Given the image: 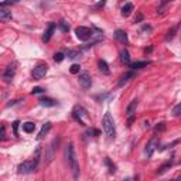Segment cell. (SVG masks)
<instances>
[{"label": "cell", "mask_w": 181, "mask_h": 181, "mask_svg": "<svg viewBox=\"0 0 181 181\" xmlns=\"http://www.w3.org/2000/svg\"><path fill=\"white\" fill-rule=\"evenodd\" d=\"M0 17L1 18H12V13L10 12H7V10H3V9H0Z\"/></svg>", "instance_id": "obj_25"}, {"label": "cell", "mask_w": 181, "mask_h": 181, "mask_svg": "<svg viewBox=\"0 0 181 181\" xmlns=\"http://www.w3.org/2000/svg\"><path fill=\"white\" fill-rule=\"evenodd\" d=\"M125 181H130V178H126V180H125Z\"/></svg>", "instance_id": "obj_38"}, {"label": "cell", "mask_w": 181, "mask_h": 181, "mask_svg": "<svg viewBox=\"0 0 181 181\" xmlns=\"http://www.w3.org/2000/svg\"><path fill=\"white\" fill-rule=\"evenodd\" d=\"M157 146H159L157 137H153L147 143V146H146V154H147V157H151V154L154 153V150L157 148Z\"/></svg>", "instance_id": "obj_9"}, {"label": "cell", "mask_w": 181, "mask_h": 181, "mask_svg": "<svg viewBox=\"0 0 181 181\" xmlns=\"http://www.w3.org/2000/svg\"><path fill=\"white\" fill-rule=\"evenodd\" d=\"M14 74H16L14 65H9L6 68V71H4V75H3L4 81H6V82H12V79L14 78Z\"/></svg>", "instance_id": "obj_10"}, {"label": "cell", "mask_w": 181, "mask_h": 181, "mask_svg": "<svg viewBox=\"0 0 181 181\" xmlns=\"http://www.w3.org/2000/svg\"><path fill=\"white\" fill-rule=\"evenodd\" d=\"M102 127H103V132L105 134L109 137V139H113L115 137V122H113V117L110 115V112H106L103 119H102Z\"/></svg>", "instance_id": "obj_2"}, {"label": "cell", "mask_w": 181, "mask_h": 181, "mask_svg": "<svg viewBox=\"0 0 181 181\" xmlns=\"http://www.w3.org/2000/svg\"><path fill=\"white\" fill-rule=\"evenodd\" d=\"M72 117L82 126H86V120L89 119V115H88V110L81 106V105H77L74 109H72Z\"/></svg>", "instance_id": "obj_3"}, {"label": "cell", "mask_w": 181, "mask_h": 181, "mask_svg": "<svg viewBox=\"0 0 181 181\" xmlns=\"http://www.w3.org/2000/svg\"><path fill=\"white\" fill-rule=\"evenodd\" d=\"M120 61H122V62H125L126 65H130V55H129L127 49L120 51Z\"/></svg>", "instance_id": "obj_19"}, {"label": "cell", "mask_w": 181, "mask_h": 181, "mask_svg": "<svg viewBox=\"0 0 181 181\" xmlns=\"http://www.w3.org/2000/svg\"><path fill=\"white\" fill-rule=\"evenodd\" d=\"M170 167H171V161H167L165 164H163L161 167H159V170H157V174H163V173H165L167 170H170Z\"/></svg>", "instance_id": "obj_22"}, {"label": "cell", "mask_w": 181, "mask_h": 181, "mask_svg": "<svg viewBox=\"0 0 181 181\" xmlns=\"http://www.w3.org/2000/svg\"><path fill=\"white\" fill-rule=\"evenodd\" d=\"M79 85L82 86L83 89H89L91 85H92V79H91V75L88 72H82L79 75Z\"/></svg>", "instance_id": "obj_8"}, {"label": "cell", "mask_w": 181, "mask_h": 181, "mask_svg": "<svg viewBox=\"0 0 181 181\" xmlns=\"http://www.w3.org/2000/svg\"><path fill=\"white\" fill-rule=\"evenodd\" d=\"M137 105H139V100L137 99H133L132 102L129 103V106H127V109H126V115L129 116V117H132L134 115V112H136V109H137Z\"/></svg>", "instance_id": "obj_13"}, {"label": "cell", "mask_w": 181, "mask_h": 181, "mask_svg": "<svg viewBox=\"0 0 181 181\" xmlns=\"http://www.w3.org/2000/svg\"><path fill=\"white\" fill-rule=\"evenodd\" d=\"M47 72H48V66L45 64H40L33 69V78L34 79H41L43 77H45Z\"/></svg>", "instance_id": "obj_7"}, {"label": "cell", "mask_w": 181, "mask_h": 181, "mask_svg": "<svg viewBox=\"0 0 181 181\" xmlns=\"http://www.w3.org/2000/svg\"><path fill=\"white\" fill-rule=\"evenodd\" d=\"M58 144H60V139L57 137V139H54L51 143H49V146L45 148V156H44V163L45 164H49L52 160H54V157H55V154H57V150H58Z\"/></svg>", "instance_id": "obj_4"}, {"label": "cell", "mask_w": 181, "mask_h": 181, "mask_svg": "<svg viewBox=\"0 0 181 181\" xmlns=\"http://www.w3.org/2000/svg\"><path fill=\"white\" fill-rule=\"evenodd\" d=\"M49 130H51V123H49V122L44 123V125H43V127H41V130H40V133H38V136H37V140L44 139V136H45Z\"/></svg>", "instance_id": "obj_14"}, {"label": "cell", "mask_w": 181, "mask_h": 181, "mask_svg": "<svg viewBox=\"0 0 181 181\" xmlns=\"http://www.w3.org/2000/svg\"><path fill=\"white\" fill-rule=\"evenodd\" d=\"M60 28H61V30H62L64 33H66V31L69 30V26L66 24L65 21H61V23H60Z\"/></svg>", "instance_id": "obj_30"}, {"label": "cell", "mask_w": 181, "mask_h": 181, "mask_svg": "<svg viewBox=\"0 0 181 181\" xmlns=\"http://www.w3.org/2000/svg\"><path fill=\"white\" fill-rule=\"evenodd\" d=\"M54 31H55V24H54V23H49L48 28L45 30V33L43 35V41H44V43H48L49 40H51V37H52V34H54Z\"/></svg>", "instance_id": "obj_11"}, {"label": "cell", "mask_w": 181, "mask_h": 181, "mask_svg": "<svg viewBox=\"0 0 181 181\" xmlns=\"http://www.w3.org/2000/svg\"><path fill=\"white\" fill-rule=\"evenodd\" d=\"M79 55H81V52H79V51H72V49H69V51L66 52V57H68V58H71V60L78 58Z\"/></svg>", "instance_id": "obj_24"}, {"label": "cell", "mask_w": 181, "mask_h": 181, "mask_svg": "<svg viewBox=\"0 0 181 181\" xmlns=\"http://www.w3.org/2000/svg\"><path fill=\"white\" fill-rule=\"evenodd\" d=\"M38 161H40V159H35V157H34L33 160H28V161L21 163V164L18 165V173H20V174H28V173L34 171V170L37 168V165H38Z\"/></svg>", "instance_id": "obj_5"}, {"label": "cell", "mask_w": 181, "mask_h": 181, "mask_svg": "<svg viewBox=\"0 0 181 181\" xmlns=\"http://www.w3.org/2000/svg\"><path fill=\"white\" fill-rule=\"evenodd\" d=\"M86 134H89V136H99L100 132H99L98 129H94V127H91V129H88L86 130Z\"/></svg>", "instance_id": "obj_27"}, {"label": "cell", "mask_w": 181, "mask_h": 181, "mask_svg": "<svg viewBox=\"0 0 181 181\" xmlns=\"http://www.w3.org/2000/svg\"><path fill=\"white\" fill-rule=\"evenodd\" d=\"M176 31H177V26H176V27H173V28L167 33V35H165V41L173 40V38H174V35H176Z\"/></svg>", "instance_id": "obj_23"}, {"label": "cell", "mask_w": 181, "mask_h": 181, "mask_svg": "<svg viewBox=\"0 0 181 181\" xmlns=\"http://www.w3.org/2000/svg\"><path fill=\"white\" fill-rule=\"evenodd\" d=\"M18 125H20V122H18V120H16V122L13 123V133H14V136H17V134H18V132H17V129H18Z\"/></svg>", "instance_id": "obj_33"}, {"label": "cell", "mask_w": 181, "mask_h": 181, "mask_svg": "<svg viewBox=\"0 0 181 181\" xmlns=\"http://www.w3.org/2000/svg\"><path fill=\"white\" fill-rule=\"evenodd\" d=\"M75 34H77V38H78L79 41H88V40H91V38L94 37L92 28L85 27V26L77 27V28H75Z\"/></svg>", "instance_id": "obj_6"}, {"label": "cell", "mask_w": 181, "mask_h": 181, "mask_svg": "<svg viewBox=\"0 0 181 181\" xmlns=\"http://www.w3.org/2000/svg\"><path fill=\"white\" fill-rule=\"evenodd\" d=\"M66 159H68V164L72 170V176L75 180H78L79 177V165L77 161V156H75V148L72 143H68V147H66Z\"/></svg>", "instance_id": "obj_1"}, {"label": "cell", "mask_w": 181, "mask_h": 181, "mask_svg": "<svg viewBox=\"0 0 181 181\" xmlns=\"http://www.w3.org/2000/svg\"><path fill=\"white\" fill-rule=\"evenodd\" d=\"M4 134H6V127H4V126H0V140L4 139Z\"/></svg>", "instance_id": "obj_34"}, {"label": "cell", "mask_w": 181, "mask_h": 181, "mask_svg": "<svg viewBox=\"0 0 181 181\" xmlns=\"http://www.w3.org/2000/svg\"><path fill=\"white\" fill-rule=\"evenodd\" d=\"M98 65H99V69H100V71H102L105 75H109V74H110L109 65L106 64V61H105V60H100V61L98 62Z\"/></svg>", "instance_id": "obj_18"}, {"label": "cell", "mask_w": 181, "mask_h": 181, "mask_svg": "<svg viewBox=\"0 0 181 181\" xmlns=\"http://www.w3.org/2000/svg\"><path fill=\"white\" fill-rule=\"evenodd\" d=\"M40 105L45 106V108H52V106L57 105V100H54V99H51V98H43V99H40Z\"/></svg>", "instance_id": "obj_15"}, {"label": "cell", "mask_w": 181, "mask_h": 181, "mask_svg": "<svg viewBox=\"0 0 181 181\" xmlns=\"http://www.w3.org/2000/svg\"><path fill=\"white\" fill-rule=\"evenodd\" d=\"M115 38L119 41V43H122V44H127V43H129V40H127V34L125 33L123 30H116L115 31Z\"/></svg>", "instance_id": "obj_12"}, {"label": "cell", "mask_w": 181, "mask_h": 181, "mask_svg": "<svg viewBox=\"0 0 181 181\" xmlns=\"http://www.w3.org/2000/svg\"><path fill=\"white\" fill-rule=\"evenodd\" d=\"M132 12H133V4L132 3H126V4L122 7V16H125V17L130 16Z\"/></svg>", "instance_id": "obj_16"}, {"label": "cell", "mask_w": 181, "mask_h": 181, "mask_svg": "<svg viewBox=\"0 0 181 181\" xmlns=\"http://www.w3.org/2000/svg\"><path fill=\"white\" fill-rule=\"evenodd\" d=\"M105 6V1H99L98 4H96V9H99V7H103Z\"/></svg>", "instance_id": "obj_37"}, {"label": "cell", "mask_w": 181, "mask_h": 181, "mask_svg": "<svg viewBox=\"0 0 181 181\" xmlns=\"http://www.w3.org/2000/svg\"><path fill=\"white\" fill-rule=\"evenodd\" d=\"M64 58H65V55H64L62 52H57V54L54 55V60H55L57 62H61V61H62Z\"/></svg>", "instance_id": "obj_28"}, {"label": "cell", "mask_w": 181, "mask_h": 181, "mask_svg": "<svg viewBox=\"0 0 181 181\" xmlns=\"http://www.w3.org/2000/svg\"><path fill=\"white\" fill-rule=\"evenodd\" d=\"M34 129H35V125H34L33 122H26V123H23V130L26 133L34 132Z\"/></svg>", "instance_id": "obj_20"}, {"label": "cell", "mask_w": 181, "mask_h": 181, "mask_svg": "<svg viewBox=\"0 0 181 181\" xmlns=\"http://www.w3.org/2000/svg\"><path fill=\"white\" fill-rule=\"evenodd\" d=\"M43 92H44V89H43V88H40V86H35V88H33V91H31V94H33V95L43 94Z\"/></svg>", "instance_id": "obj_31"}, {"label": "cell", "mask_w": 181, "mask_h": 181, "mask_svg": "<svg viewBox=\"0 0 181 181\" xmlns=\"http://www.w3.org/2000/svg\"><path fill=\"white\" fill-rule=\"evenodd\" d=\"M165 129V123H160L157 127H156V132H163Z\"/></svg>", "instance_id": "obj_35"}, {"label": "cell", "mask_w": 181, "mask_h": 181, "mask_svg": "<svg viewBox=\"0 0 181 181\" xmlns=\"http://www.w3.org/2000/svg\"><path fill=\"white\" fill-rule=\"evenodd\" d=\"M148 64H150L148 61H137V62H133V64H130V68H132L133 71H137V69H142V68L147 66Z\"/></svg>", "instance_id": "obj_17"}, {"label": "cell", "mask_w": 181, "mask_h": 181, "mask_svg": "<svg viewBox=\"0 0 181 181\" xmlns=\"http://www.w3.org/2000/svg\"><path fill=\"white\" fill-rule=\"evenodd\" d=\"M79 69H81V66L78 65V64H74V65L69 68V72H71V74H78Z\"/></svg>", "instance_id": "obj_29"}, {"label": "cell", "mask_w": 181, "mask_h": 181, "mask_svg": "<svg viewBox=\"0 0 181 181\" xmlns=\"http://www.w3.org/2000/svg\"><path fill=\"white\" fill-rule=\"evenodd\" d=\"M105 163H106V164H108V167H109V173H110V174H113V173H115V168H116V167L112 164V163H110V160H109L108 157L105 159Z\"/></svg>", "instance_id": "obj_26"}, {"label": "cell", "mask_w": 181, "mask_h": 181, "mask_svg": "<svg viewBox=\"0 0 181 181\" xmlns=\"http://www.w3.org/2000/svg\"><path fill=\"white\" fill-rule=\"evenodd\" d=\"M142 20H143V14H142V13H139L137 17L134 18V23H139V21H142Z\"/></svg>", "instance_id": "obj_36"}, {"label": "cell", "mask_w": 181, "mask_h": 181, "mask_svg": "<svg viewBox=\"0 0 181 181\" xmlns=\"http://www.w3.org/2000/svg\"><path fill=\"white\" fill-rule=\"evenodd\" d=\"M180 112H181V105L178 103L176 108H174V110H173V113H174V116H180Z\"/></svg>", "instance_id": "obj_32"}, {"label": "cell", "mask_w": 181, "mask_h": 181, "mask_svg": "<svg viewBox=\"0 0 181 181\" xmlns=\"http://www.w3.org/2000/svg\"><path fill=\"white\" fill-rule=\"evenodd\" d=\"M130 78H133V72H127V74H125L122 78H120V82H119V86H123L125 83L127 82Z\"/></svg>", "instance_id": "obj_21"}]
</instances>
